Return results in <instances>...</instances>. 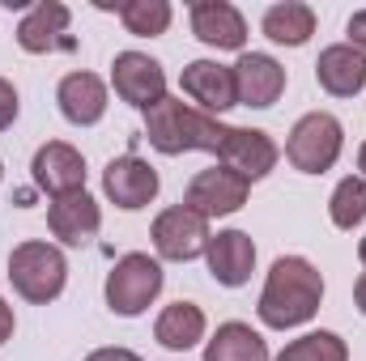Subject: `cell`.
<instances>
[{"instance_id":"obj_1","label":"cell","mask_w":366,"mask_h":361,"mask_svg":"<svg viewBox=\"0 0 366 361\" xmlns=\"http://www.w3.org/2000/svg\"><path fill=\"white\" fill-rule=\"evenodd\" d=\"M320 302H324V276L311 260L302 255H281L273 260V268L264 276V289H260V323L273 327V332H290V327H302L320 315Z\"/></svg>"},{"instance_id":"obj_2","label":"cell","mask_w":366,"mask_h":361,"mask_svg":"<svg viewBox=\"0 0 366 361\" xmlns=\"http://www.w3.org/2000/svg\"><path fill=\"white\" fill-rule=\"evenodd\" d=\"M230 123H222L217 115H204L196 106H187L183 98H162L145 111V141L167 153V158H179V153H217L222 141H226Z\"/></svg>"},{"instance_id":"obj_3","label":"cell","mask_w":366,"mask_h":361,"mask_svg":"<svg viewBox=\"0 0 366 361\" xmlns=\"http://www.w3.org/2000/svg\"><path fill=\"white\" fill-rule=\"evenodd\" d=\"M9 280L17 289V298L34 302V306H47L64 293V280H69V260L60 247L51 243H17L13 255H9Z\"/></svg>"},{"instance_id":"obj_4","label":"cell","mask_w":366,"mask_h":361,"mask_svg":"<svg viewBox=\"0 0 366 361\" xmlns=\"http://www.w3.org/2000/svg\"><path fill=\"white\" fill-rule=\"evenodd\" d=\"M162 285H167V272H162V264H158L154 255H145V251H128L124 260H115V268L107 272L102 293H107L111 315H119V319H137V315H145V310L158 302Z\"/></svg>"},{"instance_id":"obj_5","label":"cell","mask_w":366,"mask_h":361,"mask_svg":"<svg viewBox=\"0 0 366 361\" xmlns=\"http://www.w3.org/2000/svg\"><path fill=\"white\" fill-rule=\"evenodd\" d=\"M341 149H345V128H341V119L328 115V111L302 115V119L290 128V141H285V158H290V166L302 171V175H324V171H332L337 158H341Z\"/></svg>"},{"instance_id":"obj_6","label":"cell","mask_w":366,"mask_h":361,"mask_svg":"<svg viewBox=\"0 0 366 361\" xmlns=\"http://www.w3.org/2000/svg\"><path fill=\"white\" fill-rule=\"evenodd\" d=\"M154 251L162 255V260H171V264H187V260H200L204 251H209V221L200 217V213H192L187 204H175V208H167V213H158V221H154Z\"/></svg>"},{"instance_id":"obj_7","label":"cell","mask_w":366,"mask_h":361,"mask_svg":"<svg viewBox=\"0 0 366 361\" xmlns=\"http://www.w3.org/2000/svg\"><path fill=\"white\" fill-rule=\"evenodd\" d=\"M247 191H252V183L243 179V175H234V171H226V166H209V171H200L196 179L187 183L183 204L209 221V217H230V213H239V208L247 204Z\"/></svg>"},{"instance_id":"obj_8","label":"cell","mask_w":366,"mask_h":361,"mask_svg":"<svg viewBox=\"0 0 366 361\" xmlns=\"http://www.w3.org/2000/svg\"><path fill=\"white\" fill-rule=\"evenodd\" d=\"M158 187H162L158 171H154L145 158H137V153L111 158L107 171H102V191H107V200H111L115 208H124V213H137V208L154 204Z\"/></svg>"},{"instance_id":"obj_9","label":"cell","mask_w":366,"mask_h":361,"mask_svg":"<svg viewBox=\"0 0 366 361\" xmlns=\"http://www.w3.org/2000/svg\"><path fill=\"white\" fill-rule=\"evenodd\" d=\"M111 86H115V93H119L128 106L149 111L154 102L167 98V73H162V64H158L154 56H145V51H119L115 64H111Z\"/></svg>"},{"instance_id":"obj_10","label":"cell","mask_w":366,"mask_h":361,"mask_svg":"<svg viewBox=\"0 0 366 361\" xmlns=\"http://www.w3.org/2000/svg\"><path fill=\"white\" fill-rule=\"evenodd\" d=\"M277 158H281V153H277L273 136L260 132V128H230L226 141H222V149H217V166L243 175L247 183L269 179L273 166H277Z\"/></svg>"},{"instance_id":"obj_11","label":"cell","mask_w":366,"mask_h":361,"mask_svg":"<svg viewBox=\"0 0 366 361\" xmlns=\"http://www.w3.org/2000/svg\"><path fill=\"white\" fill-rule=\"evenodd\" d=\"M30 175H34L39 191H47L51 200H60V195L86 191V158L73 145H64V141H47V145L34 149Z\"/></svg>"},{"instance_id":"obj_12","label":"cell","mask_w":366,"mask_h":361,"mask_svg":"<svg viewBox=\"0 0 366 361\" xmlns=\"http://www.w3.org/2000/svg\"><path fill=\"white\" fill-rule=\"evenodd\" d=\"M230 73H234V98H239V106L264 111V106H273L277 98L285 93V68L277 64L273 56H264V51H243Z\"/></svg>"},{"instance_id":"obj_13","label":"cell","mask_w":366,"mask_h":361,"mask_svg":"<svg viewBox=\"0 0 366 361\" xmlns=\"http://www.w3.org/2000/svg\"><path fill=\"white\" fill-rule=\"evenodd\" d=\"M204 264H209V276L226 289H243L252 280V268H256V243L247 230H222L209 238V251H204Z\"/></svg>"},{"instance_id":"obj_14","label":"cell","mask_w":366,"mask_h":361,"mask_svg":"<svg viewBox=\"0 0 366 361\" xmlns=\"http://www.w3.org/2000/svg\"><path fill=\"white\" fill-rule=\"evenodd\" d=\"M192 34L217 51H243L247 21L230 0H196L192 4Z\"/></svg>"},{"instance_id":"obj_15","label":"cell","mask_w":366,"mask_h":361,"mask_svg":"<svg viewBox=\"0 0 366 361\" xmlns=\"http://www.w3.org/2000/svg\"><path fill=\"white\" fill-rule=\"evenodd\" d=\"M47 230L64 243V247H86L94 234L102 230V208L90 191H73V195H60L51 200L47 208Z\"/></svg>"},{"instance_id":"obj_16","label":"cell","mask_w":366,"mask_h":361,"mask_svg":"<svg viewBox=\"0 0 366 361\" xmlns=\"http://www.w3.org/2000/svg\"><path fill=\"white\" fill-rule=\"evenodd\" d=\"M69 21H73L69 4H60V0H39V4L26 9V17L17 21V47L30 51V56H47V51H56V47H73V43L64 39Z\"/></svg>"},{"instance_id":"obj_17","label":"cell","mask_w":366,"mask_h":361,"mask_svg":"<svg viewBox=\"0 0 366 361\" xmlns=\"http://www.w3.org/2000/svg\"><path fill=\"white\" fill-rule=\"evenodd\" d=\"M179 86L192 102H200L204 115H222V111L239 106V98H234V73L226 64H217V60H192L183 68Z\"/></svg>"},{"instance_id":"obj_18","label":"cell","mask_w":366,"mask_h":361,"mask_svg":"<svg viewBox=\"0 0 366 361\" xmlns=\"http://www.w3.org/2000/svg\"><path fill=\"white\" fill-rule=\"evenodd\" d=\"M315 81L332 98H354L366 90V56L350 43H332L315 60Z\"/></svg>"},{"instance_id":"obj_19","label":"cell","mask_w":366,"mask_h":361,"mask_svg":"<svg viewBox=\"0 0 366 361\" xmlns=\"http://www.w3.org/2000/svg\"><path fill=\"white\" fill-rule=\"evenodd\" d=\"M56 102L73 128H94L107 115V81L94 73H69L56 90Z\"/></svg>"},{"instance_id":"obj_20","label":"cell","mask_w":366,"mask_h":361,"mask_svg":"<svg viewBox=\"0 0 366 361\" xmlns=\"http://www.w3.org/2000/svg\"><path fill=\"white\" fill-rule=\"evenodd\" d=\"M204 327L209 323H204V310L196 302H171L154 323V340L171 353H187L204 340Z\"/></svg>"},{"instance_id":"obj_21","label":"cell","mask_w":366,"mask_h":361,"mask_svg":"<svg viewBox=\"0 0 366 361\" xmlns=\"http://www.w3.org/2000/svg\"><path fill=\"white\" fill-rule=\"evenodd\" d=\"M260 30H264V39L277 43V47H302V43L315 34V9L302 4V0L273 4V9L260 17Z\"/></svg>"},{"instance_id":"obj_22","label":"cell","mask_w":366,"mask_h":361,"mask_svg":"<svg viewBox=\"0 0 366 361\" xmlns=\"http://www.w3.org/2000/svg\"><path fill=\"white\" fill-rule=\"evenodd\" d=\"M204 361H269V340L252 323H222L204 345Z\"/></svg>"},{"instance_id":"obj_23","label":"cell","mask_w":366,"mask_h":361,"mask_svg":"<svg viewBox=\"0 0 366 361\" xmlns=\"http://www.w3.org/2000/svg\"><path fill=\"white\" fill-rule=\"evenodd\" d=\"M119 21L137 39H158L171 26V4L167 0H124L119 4Z\"/></svg>"},{"instance_id":"obj_24","label":"cell","mask_w":366,"mask_h":361,"mask_svg":"<svg viewBox=\"0 0 366 361\" xmlns=\"http://www.w3.org/2000/svg\"><path fill=\"white\" fill-rule=\"evenodd\" d=\"M273 361H350V349L337 332H307L290 340Z\"/></svg>"},{"instance_id":"obj_25","label":"cell","mask_w":366,"mask_h":361,"mask_svg":"<svg viewBox=\"0 0 366 361\" xmlns=\"http://www.w3.org/2000/svg\"><path fill=\"white\" fill-rule=\"evenodd\" d=\"M328 217H332L337 230H354V225H362L366 221V183L354 179V175L337 183V191H332V200H328Z\"/></svg>"},{"instance_id":"obj_26","label":"cell","mask_w":366,"mask_h":361,"mask_svg":"<svg viewBox=\"0 0 366 361\" xmlns=\"http://www.w3.org/2000/svg\"><path fill=\"white\" fill-rule=\"evenodd\" d=\"M17 111H21V102H17V90H13V81H4V77H0V132H4V128H13Z\"/></svg>"},{"instance_id":"obj_27","label":"cell","mask_w":366,"mask_h":361,"mask_svg":"<svg viewBox=\"0 0 366 361\" xmlns=\"http://www.w3.org/2000/svg\"><path fill=\"white\" fill-rule=\"evenodd\" d=\"M345 30H350V47H358V51L366 56V9L350 17V26H345Z\"/></svg>"},{"instance_id":"obj_28","label":"cell","mask_w":366,"mask_h":361,"mask_svg":"<svg viewBox=\"0 0 366 361\" xmlns=\"http://www.w3.org/2000/svg\"><path fill=\"white\" fill-rule=\"evenodd\" d=\"M13 327H17V319H13V306L0 298V345H9V340H13Z\"/></svg>"},{"instance_id":"obj_29","label":"cell","mask_w":366,"mask_h":361,"mask_svg":"<svg viewBox=\"0 0 366 361\" xmlns=\"http://www.w3.org/2000/svg\"><path fill=\"white\" fill-rule=\"evenodd\" d=\"M86 361H141L132 349H94Z\"/></svg>"},{"instance_id":"obj_30","label":"cell","mask_w":366,"mask_h":361,"mask_svg":"<svg viewBox=\"0 0 366 361\" xmlns=\"http://www.w3.org/2000/svg\"><path fill=\"white\" fill-rule=\"evenodd\" d=\"M354 306H358V310L366 315V272L358 276V280H354Z\"/></svg>"},{"instance_id":"obj_31","label":"cell","mask_w":366,"mask_h":361,"mask_svg":"<svg viewBox=\"0 0 366 361\" xmlns=\"http://www.w3.org/2000/svg\"><path fill=\"white\" fill-rule=\"evenodd\" d=\"M358 171H362V175H358V179L366 183V141H362V149H358Z\"/></svg>"},{"instance_id":"obj_32","label":"cell","mask_w":366,"mask_h":361,"mask_svg":"<svg viewBox=\"0 0 366 361\" xmlns=\"http://www.w3.org/2000/svg\"><path fill=\"white\" fill-rule=\"evenodd\" d=\"M358 260H362V268H366V238L358 243Z\"/></svg>"},{"instance_id":"obj_33","label":"cell","mask_w":366,"mask_h":361,"mask_svg":"<svg viewBox=\"0 0 366 361\" xmlns=\"http://www.w3.org/2000/svg\"><path fill=\"white\" fill-rule=\"evenodd\" d=\"M0 183H4V162H0Z\"/></svg>"}]
</instances>
